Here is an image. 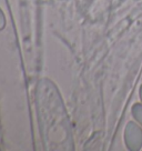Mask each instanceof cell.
<instances>
[{
	"instance_id": "obj_1",
	"label": "cell",
	"mask_w": 142,
	"mask_h": 151,
	"mask_svg": "<svg viewBox=\"0 0 142 151\" xmlns=\"http://www.w3.org/2000/svg\"><path fill=\"white\" fill-rule=\"evenodd\" d=\"M124 141L128 149L138 151L142 148V129L133 121L127 124L124 130Z\"/></svg>"
},
{
	"instance_id": "obj_2",
	"label": "cell",
	"mask_w": 142,
	"mask_h": 151,
	"mask_svg": "<svg viewBox=\"0 0 142 151\" xmlns=\"http://www.w3.org/2000/svg\"><path fill=\"white\" fill-rule=\"evenodd\" d=\"M132 116L142 126V104H134L132 107Z\"/></svg>"
},
{
	"instance_id": "obj_3",
	"label": "cell",
	"mask_w": 142,
	"mask_h": 151,
	"mask_svg": "<svg viewBox=\"0 0 142 151\" xmlns=\"http://www.w3.org/2000/svg\"><path fill=\"white\" fill-rule=\"evenodd\" d=\"M139 93H140V99H141V101H142V85H141V87H140V90H139Z\"/></svg>"
}]
</instances>
